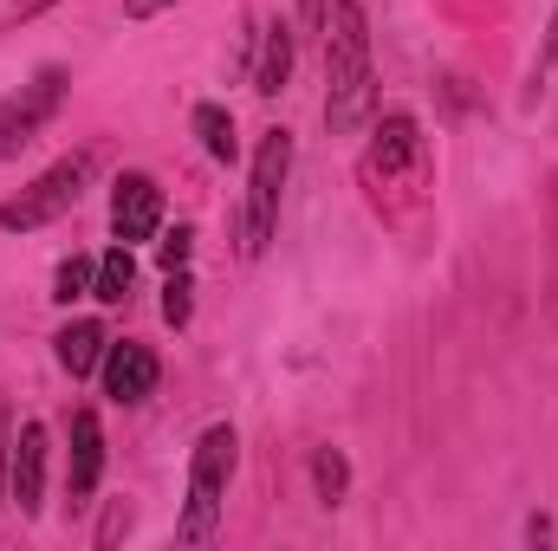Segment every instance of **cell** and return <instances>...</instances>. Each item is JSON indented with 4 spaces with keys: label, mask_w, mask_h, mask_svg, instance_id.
Masks as SVG:
<instances>
[{
    "label": "cell",
    "mask_w": 558,
    "mask_h": 551,
    "mask_svg": "<svg viewBox=\"0 0 558 551\" xmlns=\"http://www.w3.org/2000/svg\"><path fill=\"white\" fill-rule=\"evenodd\" d=\"M189 254H195V228H175L162 247H156V260H162V273H182L189 267Z\"/></svg>",
    "instance_id": "cell-19"
},
{
    "label": "cell",
    "mask_w": 558,
    "mask_h": 551,
    "mask_svg": "<svg viewBox=\"0 0 558 551\" xmlns=\"http://www.w3.org/2000/svg\"><path fill=\"white\" fill-rule=\"evenodd\" d=\"M292 59H299V33L292 20H267V39H260V65H254V91L279 98L286 78H292Z\"/></svg>",
    "instance_id": "cell-12"
},
{
    "label": "cell",
    "mask_w": 558,
    "mask_h": 551,
    "mask_svg": "<svg viewBox=\"0 0 558 551\" xmlns=\"http://www.w3.org/2000/svg\"><path fill=\"white\" fill-rule=\"evenodd\" d=\"M92 279H98V260L72 254V260H59V273H52V298H59V305H72V298H85V292H92Z\"/></svg>",
    "instance_id": "cell-16"
},
{
    "label": "cell",
    "mask_w": 558,
    "mask_h": 551,
    "mask_svg": "<svg viewBox=\"0 0 558 551\" xmlns=\"http://www.w3.org/2000/svg\"><path fill=\"white\" fill-rule=\"evenodd\" d=\"M105 396L111 403H149L156 396V383H162V364H156V351L149 344H105Z\"/></svg>",
    "instance_id": "cell-8"
},
{
    "label": "cell",
    "mask_w": 558,
    "mask_h": 551,
    "mask_svg": "<svg viewBox=\"0 0 558 551\" xmlns=\"http://www.w3.org/2000/svg\"><path fill=\"white\" fill-rule=\"evenodd\" d=\"M7 500L33 519L46 506V421H20L13 461H7Z\"/></svg>",
    "instance_id": "cell-7"
},
{
    "label": "cell",
    "mask_w": 558,
    "mask_h": 551,
    "mask_svg": "<svg viewBox=\"0 0 558 551\" xmlns=\"http://www.w3.org/2000/svg\"><path fill=\"white\" fill-rule=\"evenodd\" d=\"M156 228H162V188L149 175H137V169L118 175L111 182V234L131 247V241H149Z\"/></svg>",
    "instance_id": "cell-9"
},
{
    "label": "cell",
    "mask_w": 558,
    "mask_h": 551,
    "mask_svg": "<svg viewBox=\"0 0 558 551\" xmlns=\"http://www.w3.org/2000/svg\"><path fill=\"white\" fill-rule=\"evenodd\" d=\"M422 169H428V156H422V131L410 111H384V124H377V137L364 149V188L377 195V201H410L422 188Z\"/></svg>",
    "instance_id": "cell-4"
},
{
    "label": "cell",
    "mask_w": 558,
    "mask_h": 551,
    "mask_svg": "<svg viewBox=\"0 0 558 551\" xmlns=\"http://www.w3.org/2000/svg\"><path fill=\"white\" fill-rule=\"evenodd\" d=\"M325 7H331V0H299V26H305V33H325Z\"/></svg>",
    "instance_id": "cell-20"
},
{
    "label": "cell",
    "mask_w": 558,
    "mask_h": 551,
    "mask_svg": "<svg viewBox=\"0 0 558 551\" xmlns=\"http://www.w3.org/2000/svg\"><path fill=\"white\" fill-rule=\"evenodd\" d=\"M195 318V279H189V267L182 273H169V285H162V325H189Z\"/></svg>",
    "instance_id": "cell-17"
},
{
    "label": "cell",
    "mask_w": 558,
    "mask_h": 551,
    "mask_svg": "<svg viewBox=\"0 0 558 551\" xmlns=\"http://www.w3.org/2000/svg\"><path fill=\"white\" fill-rule=\"evenodd\" d=\"M98 474H105V428L92 409H72V461H65V493L72 500H92L98 493Z\"/></svg>",
    "instance_id": "cell-10"
},
{
    "label": "cell",
    "mask_w": 558,
    "mask_h": 551,
    "mask_svg": "<svg viewBox=\"0 0 558 551\" xmlns=\"http://www.w3.org/2000/svg\"><path fill=\"white\" fill-rule=\"evenodd\" d=\"M234 454H241V434H234L228 421L202 428V441H195V454H189V506H182V526H175L182 546L215 539L221 500H228V480H234Z\"/></svg>",
    "instance_id": "cell-2"
},
{
    "label": "cell",
    "mask_w": 558,
    "mask_h": 551,
    "mask_svg": "<svg viewBox=\"0 0 558 551\" xmlns=\"http://www.w3.org/2000/svg\"><path fill=\"white\" fill-rule=\"evenodd\" d=\"M189 124H195V137H202V149H208L215 162H234V156H241V137H234L228 105H195V111H189Z\"/></svg>",
    "instance_id": "cell-13"
},
{
    "label": "cell",
    "mask_w": 558,
    "mask_h": 551,
    "mask_svg": "<svg viewBox=\"0 0 558 551\" xmlns=\"http://www.w3.org/2000/svg\"><path fill=\"white\" fill-rule=\"evenodd\" d=\"M98 175V149L85 143V149H72V156H59L46 175H33L13 201H0V228L7 234H33V228H52L59 215H72L78 208V195H85V182Z\"/></svg>",
    "instance_id": "cell-3"
},
{
    "label": "cell",
    "mask_w": 558,
    "mask_h": 551,
    "mask_svg": "<svg viewBox=\"0 0 558 551\" xmlns=\"http://www.w3.org/2000/svg\"><path fill=\"white\" fill-rule=\"evenodd\" d=\"M162 7H175V0H124V13H131V20H156Z\"/></svg>",
    "instance_id": "cell-21"
},
{
    "label": "cell",
    "mask_w": 558,
    "mask_h": 551,
    "mask_svg": "<svg viewBox=\"0 0 558 551\" xmlns=\"http://www.w3.org/2000/svg\"><path fill=\"white\" fill-rule=\"evenodd\" d=\"M377 111V72H371V20L357 0L325 7V131L351 137Z\"/></svg>",
    "instance_id": "cell-1"
},
{
    "label": "cell",
    "mask_w": 558,
    "mask_h": 551,
    "mask_svg": "<svg viewBox=\"0 0 558 551\" xmlns=\"http://www.w3.org/2000/svg\"><path fill=\"white\" fill-rule=\"evenodd\" d=\"M46 7H52V0H20V7L7 13V26H20V20H33V13H46Z\"/></svg>",
    "instance_id": "cell-22"
},
{
    "label": "cell",
    "mask_w": 558,
    "mask_h": 551,
    "mask_svg": "<svg viewBox=\"0 0 558 551\" xmlns=\"http://www.w3.org/2000/svg\"><path fill=\"white\" fill-rule=\"evenodd\" d=\"M312 487H318V500H325V506H338V500H344V487H351V461H344L338 448H318V454H312Z\"/></svg>",
    "instance_id": "cell-15"
},
{
    "label": "cell",
    "mask_w": 558,
    "mask_h": 551,
    "mask_svg": "<svg viewBox=\"0 0 558 551\" xmlns=\"http://www.w3.org/2000/svg\"><path fill=\"white\" fill-rule=\"evenodd\" d=\"M131 285H137V260H131V247L118 241L105 260H98V279H92V298H105V305H124L131 298Z\"/></svg>",
    "instance_id": "cell-14"
},
{
    "label": "cell",
    "mask_w": 558,
    "mask_h": 551,
    "mask_svg": "<svg viewBox=\"0 0 558 551\" xmlns=\"http://www.w3.org/2000/svg\"><path fill=\"white\" fill-rule=\"evenodd\" d=\"M105 325H92V318H72V325H59V338H52V357H59V370L65 377H92L98 364H105Z\"/></svg>",
    "instance_id": "cell-11"
},
{
    "label": "cell",
    "mask_w": 558,
    "mask_h": 551,
    "mask_svg": "<svg viewBox=\"0 0 558 551\" xmlns=\"http://www.w3.org/2000/svg\"><path fill=\"white\" fill-rule=\"evenodd\" d=\"M553 59H558V13H553V26H546V46H539V72H546Z\"/></svg>",
    "instance_id": "cell-23"
},
{
    "label": "cell",
    "mask_w": 558,
    "mask_h": 551,
    "mask_svg": "<svg viewBox=\"0 0 558 551\" xmlns=\"http://www.w3.org/2000/svg\"><path fill=\"white\" fill-rule=\"evenodd\" d=\"M286 169H292V137L267 131L254 149V175H247V215H241V254L260 260L267 241L279 228V188H286Z\"/></svg>",
    "instance_id": "cell-5"
},
{
    "label": "cell",
    "mask_w": 558,
    "mask_h": 551,
    "mask_svg": "<svg viewBox=\"0 0 558 551\" xmlns=\"http://www.w3.org/2000/svg\"><path fill=\"white\" fill-rule=\"evenodd\" d=\"M131 526H137V506H131V500H111V513H105V526H98V551H111Z\"/></svg>",
    "instance_id": "cell-18"
},
{
    "label": "cell",
    "mask_w": 558,
    "mask_h": 551,
    "mask_svg": "<svg viewBox=\"0 0 558 551\" xmlns=\"http://www.w3.org/2000/svg\"><path fill=\"white\" fill-rule=\"evenodd\" d=\"M65 85H72V72H65V65H39V72H33V85H20V91L0 105V162H7V156H20L26 143L59 118Z\"/></svg>",
    "instance_id": "cell-6"
}]
</instances>
